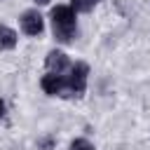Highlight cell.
Instances as JSON below:
<instances>
[{
    "mask_svg": "<svg viewBox=\"0 0 150 150\" xmlns=\"http://www.w3.org/2000/svg\"><path fill=\"white\" fill-rule=\"evenodd\" d=\"M77 12L70 7V5H56L49 14L52 19V30H54V38L59 42H70L77 33Z\"/></svg>",
    "mask_w": 150,
    "mask_h": 150,
    "instance_id": "1",
    "label": "cell"
},
{
    "mask_svg": "<svg viewBox=\"0 0 150 150\" xmlns=\"http://www.w3.org/2000/svg\"><path fill=\"white\" fill-rule=\"evenodd\" d=\"M87 75H89L87 63H75V66H70V70H68V75H66V94H70V96H82L84 89H87Z\"/></svg>",
    "mask_w": 150,
    "mask_h": 150,
    "instance_id": "2",
    "label": "cell"
},
{
    "mask_svg": "<svg viewBox=\"0 0 150 150\" xmlns=\"http://www.w3.org/2000/svg\"><path fill=\"white\" fill-rule=\"evenodd\" d=\"M19 23H21V30L26 35H30V38H35V35H40L45 30V21H42V14L38 9H26L21 14Z\"/></svg>",
    "mask_w": 150,
    "mask_h": 150,
    "instance_id": "3",
    "label": "cell"
},
{
    "mask_svg": "<svg viewBox=\"0 0 150 150\" xmlns=\"http://www.w3.org/2000/svg\"><path fill=\"white\" fill-rule=\"evenodd\" d=\"M40 87H42L45 94H49V96H61V94H66V75L47 73V75L40 80Z\"/></svg>",
    "mask_w": 150,
    "mask_h": 150,
    "instance_id": "4",
    "label": "cell"
},
{
    "mask_svg": "<svg viewBox=\"0 0 150 150\" xmlns=\"http://www.w3.org/2000/svg\"><path fill=\"white\" fill-rule=\"evenodd\" d=\"M47 68H49V73H59V75H63L66 70H70V61H68V56L61 52V49H52L49 54H47Z\"/></svg>",
    "mask_w": 150,
    "mask_h": 150,
    "instance_id": "5",
    "label": "cell"
},
{
    "mask_svg": "<svg viewBox=\"0 0 150 150\" xmlns=\"http://www.w3.org/2000/svg\"><path fill=\"white\" fill-rule=\"evenodd\" d=\"M16 47V33L9 26H0V49H14Z\"/></svg>",
    "mask_w": 150,
    "mask_h": 150,
    "instance_id": "6",
    "label": "cell"
},
{
    "mask_svg": "<svg viewBox=\"0 0 150 150\" xmlns=\"http://www.w3.org/2000/svg\"><path fill=\"white\" fill-rule=\"evenodd\" d=\"M96 2H98V0H70V7H73L75 12H89Z\"/></svg>",
    "mask_w": 150,
    "mask_h": 150,
    "instance_id": "7",
    "label": "cell"
},
{
    "mask_svg": "<svg viewBox=\"0 0 150 150\" xmlns=\"http://www.w3.org/2000/svg\"><path fill=\"white\" fill-rule=\"evenodd\" d=\"M68 150H94V145H91L87 138H75V141L70 143Z\"/></svg>",
    "mask_w": 150,
    "mask_h": 150,
    "instance_id": "8",
    "label": "cell"
},
{
    "mask_svg": "<svg viewBox=\"0 0 150 150\" xmlns=\"http://www.w3.org/2000/svg\"><path fill=\"white\" fill-rule=\"evenodd\" d=\"M2 112H5V103H2V98H0V117H2Z\"/></svg>",
    "mask_w": 150,
    "mask_h": 150,
    "instance_id": "9",
    "label": "cell"
},
{
    "mask_svg": "<svg viewBox=\"0 0 150 150\" xmlns=\"http://www.w3.org/2000/svg\"><path fill=\"white\" fill-rule=\"evenodd\" d=\"M35 2H38V5H47L49 0H35Z\"/></svg>",
    "mask_w": 150,
    "mask_h": 150,
    "instance_id": "10",
    "label": "cell"
}]
</instances>
